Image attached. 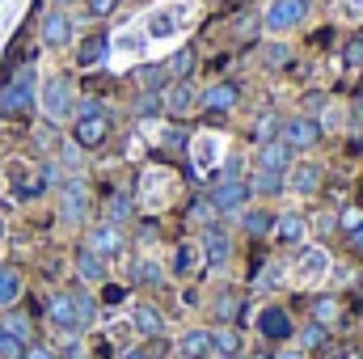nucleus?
Wrapping results in <instances>:
<instances>
[{"label":"nucleus","instance_id":"ea45409f","mask_svg":"<svg viewBox=\"0 0 363 359\" xmlns=\"http://www.w3.org/2000/svg\"><path fill=\"white\" fill-rule=\"evenodd\" d=\"M325 343V326H317V321H308L304 330H300V351H317Z\"/></svg>","mask_w":363,"mask_h":359},{"label":"nucleus","instance_id":"9d476101","mask_svg":"<svg viewBox=\"0 0 363 359\" xmlns=\"http://www.w3.org/2000/svg\"><path fill=\"white\" fill-rule=\"evenodd\" d=\"M199 250H203V263L207 267H228L233 263V237L220 228V224H211V228H203L199 233Z\"/></svg>","mask_w":363,"mask_h":359},{"label":"nucleus","instance_id":"79ce46f5","mask_svg":"<svg viewBox=\"0 0 363 359\" xmlns=\"http://www.w3.org/2000/svg\"><path fill=\"white\" fill-rule=\"evenodd\" d=\"M144 43H148V34H144V30H127V34H118V38H114V47H118V51H144Z\"/></svg>","mask_w":363,"mask_h":359},{"label":"nucleus","instance_id":"a19ab883","mask_svg":"<svg viewBox=\"0 0 363 359\" xmlns=\"http://www.w3.org/2000/svg\"><path fill=\"white\" fill-rule=\"evenodd\" d=\"M321 106H330V97H325L321 89H308L304 97H300V110H296V114H313V118H317Z\"/></svg>","mask_w":363,"mask_h":359},{"label":"nucleus","instance_id":"de8ad7c7","mask_svg":"<svg viewBox=\"0 0 363 359\" xmlns=\"http://www.w3.org/2000/svg\"><path fill=\"white\" fill-rule=\"evenodd\" d=\"M118 9V0H85V13L89 17H110Z\"/></svg>","mask_w":363,"mask_h":359},{"label":"nucleus","instance_id":"473e14b6","mask_svg":"<svg viewBox=\"0 0 363 359\" xmlns=\"http://www.w3.org/2000/svg\"><path fill=\"white\" fill-rule=\"evenodd\" d=\"M81 157H85V148L77 144V140H60V153H55V161H60V170H81Z\"/></svg>","mask_w":363,"mask_h":359},{"label":"nucleus","instance_id":"f704fd0d","mask_svg":"<svg viewBox=\"0 0 363 359\" xmlns=\"http://www.w3.org/2000/svg\"><path fill=\"white\" fill-rule=\"evenodd\" d=\"M72 304H77V321H81V330H89L93 321H97V300H93L89 292H72Z\"/></svg>","mask_w":363,"mask_h":359},{"label":"nucleus","instance_id":"2f4dec72","mask_svg":"<svg viewBox=\"0 0 363 359\" xmlns=\"http://www.w3.org/2000/svg\"><path fill=\"white\" fill-rule=\"evenodd\" d=\"M194 64H199L194 47H182V51L174 55V60H169V64H165V68H169V77H174V81H186V77L194 72Z\"/></svg>","mask_w":363,"mask_h":359},{"label":"nucleus","instance_id":"f257e3e1","mask_svg":"<svg viewBox=\"0 0 363 359\" xmlns=\"http://www.w3.org/2000/svg\"><path fill=\"white\" fill-rule=\"evenodd\" d=\"M38 68L26 64L17 72H9L0 81V118H21V114H34L38 110Z\"/></svg>","mask_w":363,"mask_h":359},{"label":"nucleus","instance_id":"5fc2aeb1","mask_svg":"<svg viewBox=\"0 0 363 359\" xmlns=\"http://www.w3.org/2000/svg\"><path fill=\"white\" fill-rule=\"evenodd\" d=\"M347 245H351V254H355V258H363V228L347 233Z\"/></svg>","mask_w":363,"mask_h":359},{"label":"nucleus","instance_id":"c756f323","mask_svg":"<svg viewBox=\"0 0 363 359\" xmlns=\"http://www.w3.org/2000/svg\"><path fill=\"white\" fill-rule=\"evenodd\" d=\"M338 313H342V304H338L334 296H317V300H313V321H317V326L330 330V326L338 321Z\"/></svg>","mask_w":363,"mask_h":359},{"label":"nucleus","instance_id":"49530a36","mask_svg":"<svg viewBox=\"0 0 363 359\" xmlns=\"http://www.w3.org/2000/svg\"><path fill=\"white\" fill-rule=\"evenodd\" d=\"M174 270H178V275H190V270H194V245H178V254H174Z\"/></svg>","mask_w":363,"mask_h":359},{"label":"nucleus","instance_id":"72a5a7b5","mask_svg":"<svg viewBox=\"0 0 363 359\" xmlns=\"http://www.w3.org/2000/svg\"><path fill=\"white\" fill-rule=\"evenodd\" d=\"M131 279H135V283H148V287H157V283H165V270H161V263L144 258V263H135V267H131Z\"/></svg>","mask_w":363,"mask_h":359},{"label":"nucleus","instance_id":"a211bd4d","mask_svg":"<svg viewBox=\"0 0 363 359\" xmlns=\"http://www.w3.org/2000/svg\"><path fill=\"white\" fill-rule=\"evenodd\" d=\"M291 148L283 140H271V144H254V170H271V174H287L291 170Z\"/></svg>","mask_w":363,"mask_h":359},{"label":"nucleus","instance_id":"f03ea898","mask_svg":"<svg viewBox=\"0 0 363 359\" xmlns=\"http://www.w3.org/2000/svg\"><path fill=\"white\" fill-rule=\"evenodd\" d=\"M38 110L51 127H64L72 123V110H77V85L68 72H51L43 85H38Z\"/></svg>","mask_w":363,"mask_h":359},{"label":"nucleus","instance_id":"0e129e2a","mask_svg":"<svg viewBox=\"0 0 363 359\" xmlns=\"http://www.w3.org/2000/svg\"><path fill=\"white\" fill-rule=\"evenodd\" d=\"M216 359H245V355H216Z\"/></svg>","mask_w":363,"mask_h":359},{"label":"nucleus","instance_id":"4c0bfd02","mask_svg":"<svg viewBox=\"0 0 363 359\" xmlns=\"http://www.w3.org/2000/svg\"><path fill=\"white\" fill-rule=\"evenodd\" d=\"M216 216H220V211L211 207V199H194V203H190V220H194V224L211 228V224H216Z\"/></svg>","mask_w":363,"mask_h":359},{"label":"nucleus","instance_id":"13d9d810","mask_svg":"<svg viewBox=\"0 0 363 359\" xmlns=\"http://www.w3.org/2000/svg\"><path fill=\"white\" fill-rule=\"evenodd\" d=\"M60 359H89V355H85V347H81V343H72V347H68Z\"/></svg>","mask_w":363,"mask_h":359},{"label":"nucleus","instance_id":"69168bd1","mask_svg":"<svg viewBox=\"0 0 363 359\" xmlns=\"http://www.w3.org/2000/svg\"><path fill=\"white\" fill-rule=\"evenodd\" d=\"M55 4H60V9H64V4H72V0H55Z\"/></svg>","mask_w":363,"mask_h":359},{"label":"nucleus","instance_id":"603ef678","mask_svg":"<svg viewBox=\"0 0 363 359\" xmlns=\"http://www.w3.org/2000/svg\"><path fill=\"white\" fill-rule=\"evenodd\" d=\"M262 55H267V64H271V68H279V64H283V60H287V51H283V47H279V43H271V47H267V51H262Z\"/></svg>","mask_w":363,"mask_h":359},{"label":"nucleus","instance_id":"5701e85b","mask_svg":"<svg viewBox=\"0 0 363 359\" xmlns=\"http://www.w3.org/2000/svg\"><path fill=\"white\" fill-rule=\"evenodd\" d=\"M245 182H250V194H254V199H274V194L287 190V186H283V174H271V170H254Z\"/></svg>","mask_w":363,"mask_h":359},{"label":"nucleus","instance_id":"9b49d317","mask_svg":"<svg viewBox=\"0 0 363 359\" xmlns=\"http://www.w3.org/2000/svg\"><path fill=\"white\" fill-rule=\"evenodd\" d=\"M72 140L85 148V153H97L106 140H110V114H89V118H72Z\"/></svg>","mask_w":363,"mask_h":359},{"label":"nucleus","instance_id":"052dcab7","mask_svg":"<svg viewBox=\"0 0 363 359\" xmlns=\"http://www.w3.org/2000/svg\"><path fill=\"white\" fill-rule=\"evenodd\" d=\"M118 359H148V351H140V347H131V351H123Z\"/></svg>","mask_w":363,"mask_h":359},{"label":"nucleus","instance_id":"a878e982","mask_svg":"<svg viewBox=\"0 0 363 359\" xmlns=\"http://www.w3.org/2000/svg\"><path fill=\"white\" fill-rule=\"evenodd\" d=\"M21 300V270L0 267V309H13Z\"/></svg>","mask_w":363,"mask_h":359},{"label":"nucleus","instance_id":"3c124183","mask_svg":"<svg viewBox=\"0 0 363 359\" xmlns=\"http://www.w3.org/2000/svg\"><path fill=\"white\" fill-rule=\"evenodd\" d=\"M157 110H161V93H144L135 114H144V118H148V114H157Z\"/></svg>","mask_w":363,"mask_h":359},{"label":"nucleus","instance_id":"dca6fc26","mask_svg":"<svg viewBox=\"0 0 363 359\" xmlns=\"http://www.w3.org/2000/svg\"><path fill=\"white\" fill-rule=\"evenodd\" d=\"M47 321H51L55 330H64V334H77V330H81V321H77V304H72V292H55V296H47Z\"/></svg>","mask_w":363,"mask_h":359},{"label":"nucleus","instance_id":"4be33fe9","mask_svg":"<svg viewBox=\"0 0 363 359\" xmlns=\"http://www.w3.org/2000/svg\"><path fill=\"white\" fill-rule=\"evenodd\" d=\"M182 359H207L216 355V347H211V330H186L178 343Z\"/></svg>","mask_w":363,"mask_h":359},{"label":"nucleus","instance_id":"864d4df0","mask_svg":"<svg viewBox=\"0 0 363 359\" xmlns=\"http://www.w3.org/2000/svg\"><path fill=\"white\" fill-rule=\"evenodd\" d=\"M347 123H351V127H363V93L351 101V114H347Z\"/></svg>","mask_w":363,"mask_h":359},{"label":"nucleus","instance_id":"338daca9","mask_svg":"<svg viewBox=\"0 0 363 359\" xmlns=\"http://www.w3.org/2000/svg\"><path fill=\"white\" fill-rule=\"evenodd\" d=\"M359 153H363V136H359Z\"/></svg>","mask_w":363,"mask_h":359},{"label":"nucleus","instance_id":"c03bdc74","mask_svg":"<svg viewBox=\"0 0 363 359\" xmlns=\"http://www.w3.org/2000/svg\"><path fill=\"white\" fill-rule=\"evenodd\" d=\"M0 359H21V343L4 330V321H0Z\"/></svg>","mask_w":363,"mask_h":359},{"label":"nucleus","instance_id":"f8f14e48","mask_svg":"<svg viewBox=\"0 0 363 359\" xmlns=\"http://www.w3.org/2000/svg\"><path fill=\"white\" fill-rule=\"evenodd\" d=\"M161 110H165L169 118H186L190 110H199V89H194L190 81L165 85V93H161Z\"/></svg>","mask_w":363,"mask_h":359},{"label":"nucleus","instance_id":"39448f33","mask_svg":"<svg viewBox=\"0 0 363 359\" xmlns=\"http://www.w3.org/2000/svg\"><path fill=\"white\" fill-rule=\"evenodd\" d=\"M207 199H211V207H216L220 216H241V211L250 207L254 194H250V182L245 178H220L216 186H211Z\"/></svg>","mask_w":363,"mask_h":359},{"label":"nucleus","instance_id":"1a4fd4ad","mask_svg":"<svg viewBox=\"0 0 363 359\" xmlns=\"http://www.w3.org/2000/svg\"><path fill=\"white\" fill-rule=\"evenodd\" d=\"M72 34H77V26H72V17H68L64 9H51V13L38 21V43H43V47H51V51L68 47V43H72Z\"/></svg>","mask_w":363,"mask_h":359},{"label":"nucleus","instance_id":"8fccbe9b","mask_svg":"<svg viewBox=\"0 0 363 359\" xmlns=\"http://www.w3.org/2000/svg\"><path fill=\"white\" fill-rule=\"evenodd\" d=\"M161 144H169V148H186V131H182V127H165V131H161Z\"/></svg>","mask_w":363,"mask_h":359},{"label":"nucleus","instance_id":"6e6552de","mask_svg":"<svg viewBox=\"0 0 363 359\" xmlns=\"http://www.w3.org/2000/svg\"><path fill=\"white\" fill-rule=\"evenodd\" d=\"M330 270H334V263H330L325 245H304L296 254V283H321Z\"/></svg>","mask_w":363,"mask_h":359},{"label":"nucleus","instance_id":"e2e57ef3","mask_svg":"<svg viewBox=\"0 0 363 359\" xmlns=\"http://www.w3.org/2000/svg\"><path fill=\"white\" fill-rule=\"evenodd\" d=\"M0 241H4V216H0Z\"/></svg>","mask_w":363,"mask_h":359},{"label":"nucleus","instance_id":"58836bf2","mask_svg":"<svg viewBox=\"0 0 363 359\" xmlns=\"http://www.w3.org/2000/svg\"><path fill=\"white\" fill-rule=\"evenodd\" d=\"M4 330H9L21 347H26V343H34V338H30V321H26L21 313H9V317H4Z\"/></svg>","mask_w":363,"mask_h":359},{"label":"nucleus","instance_id":"37998d69","mask_svg":"<svg viewBox=\"0 0 363 359\" xmlns=\"http://www.w3.org/2000/svg\"><path fill=\"white\" fill-rule=\"evenodd\" d=\"M342 64H347L351 72H363V38H351V43H347V51H342Z\"/></svg>","mask_w":363,"mask_h":359},{"label":"nucleus","instance_id":"7c9ffc66","mask_svg":"<svg viewBox=\"0 0 363 359\" xmlns=\"http://www.w3.org/2000/svg\"><path fill=\"white\" fill-rule=\"evenodd\" d=\"M279 127H283V118L271 114V110H262L258 123H254V144H271V140H279Z\"/></svg>","mask_w":363,"mask_h":359},{"label":"nucleus","instance_id":"a18cd8bd","mask_svg":"<svg viewBox=\"0 0 363 359\" xmlns=\"http://www.w3.org/2000/svg\"><path fill=\"white\" fill-rule=\"evenodd\" d=\"M338 228H342V233H355V228H363V211H359V207H342Z\"/></svg>","mask_w":363,"mask_h":359},{"label":"nucleus","instance_id":"ddd939ff","mask_svg":"<svg viewBox=\"0 0 363 359\" xmlns=\"http://www.w3.org/2000/svg\"><path fill=\"white\" fill-rule=\"evenodd\" d=\"M283 186H287L291 194H300V199L317 194V190H321V165H313V161H291V170L283 174Z\"/></svg>","mask_w":363,"mask_h":359},{"label":"nucleus","instance_id":"0eeeda50","mask_svg":"<svg viewBox=\"0 0 363 359\" xmlns=\"http://www.w3.org/2000/svg\"><path fill=\"white\" fill-rule=\"evenodd\" d=\"M85 245H89L97 258H118V254L127 250V233H123V224H110V220H101V224H93V228H89Z\"/></svg>","mask_w":363,"mask_h":359},{"label":"nucleus","instance_id":"bb28decb","mask_svg":"<svg viewBox=\"0 0 363 359\" xmlns=\"http://www.w3.org/2000/svg\"><path fill=\"white\" fill-rule=\"evenodd\" d=\"M241 228H245L250 237H267L274 228V216L262 211V207H245V211H241Z\"/></svg>","mask_w":363,"mask_h":359},{"label":"nucleus","instance_id":"f3484780","mask_svg":"<svg viewBox=\"0 0 363 359\" xmlns=\"http://www.w3.org/2000/svg\"><path fill=\"white\" fill-rule=\"evenodd\" d=\"M110 51H114V38H110L106 30H97L89 38H81V47H77V68H101V64L110 60Z\"/></svg>","mask_w":363,"mask_h":359},{"label":"nucleus","instance_id":"4468645a","mask_svg":"<svg viewBox=\"0 0 363 359\" xmlns=\"http://www.w3.org/2000/svg\"><path fill=\"white\" fill-rule=\"evenodd\" d=\"M237 101H241V89L233 81H220V85L199 93V110L203 114H228V110H237Z\"/></svg>","mask_w":363,"mask_h":359},{"label":"nucleus","instance_id":"bf43d9fd","mask_svg":"<svg viewBox=\"0 0 363 359\" xmlns=\"http://www.w3.org/2000/svg\"><path fill=\"white\" fill-rule=\"evenodd\" d=\"M123 296H127V292H123V287H106V304H118V300H123Z\"/></svg>","mask_w":363,"mask_h":359},{"label":"nucleus","instance_id":"423d86ee","mask_svg":"<svg viewBox=\"0 0 363 359\" xmlns=\"http://www.w3.org/2000/svg\"><path fill=\"white\" fill-rule=\"evenodd\" d=\"M308 9H313V0H271L262 9V26L271 34H287V30H296L308 17Z\"/></svg>","mask_w":363,"mask_h":359},{"label":"nucleus","instance_id":"412c9836","mask_svg":"<svg viewBox=\"0 0 363 359\" xmlns=\"http://www.w3.org/2000/svg\"><path fill=\"white\" fill-rule=\"evenodd\" d=\"M131 326H135L144 338H161V334H165V317H161L152 304H135V309H131Z\"/></svg>","mask_w":363,"mask_h":359},{"label":"nucleus","instance_id":"20e7f679","mask_svg":"<svg viewBox=\"0 0 363 359\" xmlns=\"http://www.w3.org/2000/svg\"><path fill=\"white\" fill-rule=\"evenodd\" d=\"M321 136H325V127H321L313 114H291V118H283V127H279V140H283L291 153H308V148H317Z\"/></svg>","mask_w":363,"mask_h":359},{"label":"nucleus","instance_id":"c9c22d12","mask_svg":"<svg viewBox=\"0 0 363 359\" xmlns=\"http://www.w3.org/2000/svg\"><path fill=\"white\" fill-rule=\"evenodd\" d=\"M106 220H110V224H127V220H131V199H127V194H110Z\"/></svg>","mask_w":363,"mask_h":359},{"label":"nucleus","instance_id":"2eb2a0df","mask_svg":"<svg viewBox=\"0 0 363 359\" xmlns=\"http://www.w3.org/2000/svg\"><path fill=\"white\" fill-rule=\"evenodd\" d=\"M258 334H262L267 343H287V338L296 334V326H291L287 309H279V304H267V309L258 313Z\"/></svg>","mask_w":363,"mask_h":359},{"label":"nucleus","instance_id":"393cba45","mask_svg":"<svg viewBox=\"0 0 363 359\" xmlns=\"http://www.w3.org/2000/svg\"><path fill=\"white\" fill-rule=\"evenodd\" d=\"M211 313H216V321H220V326H233V321L241 317V292H233V287H224V292L216 296V304H211Z\"/></svg>","mask_w":363,"mask_h":359},{"label":"nucleus","instance_id":"e433bc0d","mask_svg":"<svg viewBox=\"0 0 363 359\" xmlns=\"http://www.w3.org/2000/svg\"><path fill=\"white\" fill-rule=\"evenodd\" d=\"M216 157H220V144H216V140H207V136L194 140V165H199V170H211Z\"/></svg>","mask_w":363,"mask_h":359},{"label":"nucleus","instance_id":"09e8293b","mask_svg":"<svg viewBox=\"0 0 363 359\" xmlns=\"http://www.w3.org/2000/svg\"><path fill=\"white\" fill-rule=\"evenodd\" d=\"M21 359H60L51 347H43V343H26L21 347Z\"/></svg>","mask_w":363,"mask_h":359},{"label":"nucleus","instance_id":"cd10ccee","mask_svg":"<svg viewBox=\"0 0 363 359\" xmlns=\"http://www.w3.org/2000/svg\"><path fill=\"white\" fill-rule=\"evenodd\" d=\"M135 77V85L148 93H165V77H169V68L165 64H148V68H140V72H131Z\"/></svg>","mask_w":363,"mask_h":359},{"label":"nucleus","instance_id":"c85d7f7f","mask_svg":"<svg viewBox=\"0 0 363 359\" xmlns=\"http://www.w3.org/2000/svg\"><path fill=\"white\" fill-rule=\"evenodd\" d=\"M211 347H216V355H241V334L233 326H220V330H211Z\"/></svg>","mask_w":363,"mask_h":359},{"label":"nucleus","instance_id":"6ab92c4d","mask_svg":"<svg viewBox=\"0 0 363 359\" xmlns=\"http://www.w3.org/2000/svg\"><path fill=\"white\" fill-rule=\"evenodd\" d=\"M271 237L279 241V245H304V237H308V220H304L300 211H283V216H274Z\"/></svg>","mask_w":363,"mask_h":359},{"label":"nucleus","instance_id":"7ed1b4c3","mask_svg":"<svg viewBox=\"0 0 363 359\" xmlns=\"http://www.w3.org/2000/svg\"><path fill=\"white\" fill-rule=\"evenodd\" d=\"M85 216H89V182L72 174L60 182V220L77 228V224H85Z\"/></svg>","mask_w":363,"mask_h":359},{"label":"nucleus","instance_id":"b1692460","mask_svg":"<svg viewBox=\"0 0 363 359\" xmlns=\"http://www.w3.org/2000/svg\"><path fill=\"white\" fill-rule=\"evenodd\" d=\"M77 275H81V283H106V258H97L89 245H81L77 250Z\"/></svg>","mask_w":363,"mask_h":359},{"label":"nucleus","instance_id":"680f3d73","mask_svg":"<svg viewBox=\"0 0 363 359\" xmlns=\"http://www.w3.org/2000/svg\"><path fill=\"white\" fill-rule=\"evenodd\" d=\"M330 359H359V351H351V347H342V351H334Z\"/></svg>","mask_w":363,"mask_h":359},{"label":"nucleus","instance_id":"aec40b11","mask_svg":"<svg viewBox=\"0 0 363 359\" xmlns=\"http://www.w3.org/2000/svg\"><path fill=\"white\" fill-rule=\"evenodd\" d=\"M186 21H190V13H182V9H152L144 34H148V38H169V34H178Z\"/></svg>","mask_w":363,"mask_h":359},{"label":"nucleus","instance_id":"4d7b16f0","mask_svg":"<svg viewBox=\"0 0 363 359\" xmlns=\"http://www.w3.org/2000/svg\"><path fill=\"white\" fill-rule=\"evenodd\" d=\"M271 359H304V351H300V347H283V351H274Z\"/></svg>","mask_w":363,"mask_h":359},{"label":"nucleus","instance_id":"6e6d98bb","mask_svg":"<svg viewBox=\"0 0 363 359\" xmlns=\"http://www.w3.org/2000/svg\"><path fill=\"white\" fill-rule=\"evenodd\" d=\"M274 283H279V267L271 263V267L262 270V287H274Z\"/></svg>","mask_w":363,"mask_h":359}]
</instances>
